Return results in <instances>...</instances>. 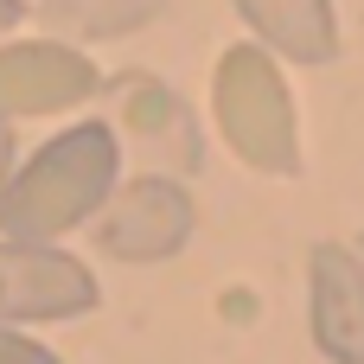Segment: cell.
I'll use <instances>...</instances> for the list:
<instances>
[{"mask_svg":"<svg viewBox=\"0 0 364 364\" xmlns=\"http://www.w3.org/2000/svg\"><path fill=\"white\" fill-rule=\"evenodd\" d=\"M122 186V134L115 122H70L32 160L13 166L0 192V237L6 243H58L115 198Z\"/></svg>","mask_w":364,"mask_h":364,"instance_id":"6da1fadb","label":"cell"},{"mask_svg":"<svg viewBox=\"0 0 364 364\" xmlns=\"http://www.w3.org/2000/svg\"><path fill=\"white\" fill-rule=\"evenodd\" d=\"M211 115L224 147L269 173V179H294L301 173V115H294V90L282 77V58L262 51L256 38L230 45L211 70Z\"/></svg>","mask_w":364,"mask_h":364,"instance_id":"7a4b0ae2","label":"cell"},{"mask_svg":"<svg viewBox=\"0 0 364 364\" xmlns=\"http://www.w3.org/2000/svg\"><path fill=\"white\" fill-rule=\"evenodd\" d=\"M192 192L166 173H141V179H122L115 198L96 211V250L115 256V262H166L192 243Z\"/></svg>","mask_w":364,"mask_h":364,"instance_id":"3957f363","label":"cell"},{"mask_svg":"<svg viewBox=\"0 0 364 364\" xmlns=\"http://www.w3.org/2000/svg\"><path fill=\"white\" fill-rule=\"evenodd\" d=\"M96 269L58 243H6L0 237V326H45L96 314Z\"/></svg>","mask_w":364,"mask_h":364,"instance_id":"277c9868","label":"cell"},{"mask_svg":"<svg viewBox=\"0 0 364 364\" xmlns=\"http://www.w3.org/2000/svg\"><path fill=\"white\" fill-rule=\"evenodd\" d=\"M102 90V70L83 45L64 38H13L0 45V122L19 115H64Z\"/></svg>","mask_w":364,"mask_h":364,"instance_id":"5b68a950","label":"cell"},{"mask_svg":"<svg viewBox=\"0 0 364 364\" xmlns=\"http://www.w3.org/2000/svg\"><path fill=\"white\" fill-rule=\"evenodd\" d=\"M307 333L326 364H364V256L314 243L307 256Z\"/></svg>","mask_w":364,"mask_h":364,"instance_id":"8992f818","label":"cell"},{"mask_svg":"<svg viewBox=\"0 0 364 364\" xmlns=\"http://www.w3.org/2000/svg\"><path fill=\"white\" fill-rule=\"evenodd\" d=\"M262 51L288 64H333L339 58V13L333 0H230Z\"/></svg>","mask_w":364,"mask_h":364,"instance_id":"52a82bcc","label":"cell"},{"mask_svg":"<svg viewBox=\"0 0 364 364\" xmlns=\"http://www.w3.org/2000/svg\"><path fill=\"white\" fill-rule=\"evenodd\" d=\"M128 141L147 154V173H186V166H198V128H192V115H186V102L166 90V83H154V77H128Z\"/></svg>","mask_w":364,"mask_h":364,"instance_id":"ba28073f","label":"cell"},{"mask_svg":"<svg viewBox=\"0 0 364 364\" xmlns=\"http://www.w3.org/2000/svg\"><path fill=\"white\" fill-rule=\"evenodd\" d=\"M166 13V0H45L38 19L51 26V38L77 45V38H122L141 32Z\"/></svg>","mask_w":364,"mask_h":364,"instance_id":"9c48e42d","label":"cell"},{"mask_svg":"<svg viewBox=\"0 0 364 364\" xmlns=\"http://www.w3.org/2000/svg\"><path fill=\"white\" fill-rule=\"evenodd\" d=\"M0 364H64L51 346H38V339H26L19 326H0Z\"/></svg>","mask_w":364,"mask_h":364,"instance_id":"30bf717a","label":"cell"},{"mask_svg":"<svg viewBox=\"0 0 364 364\" xmlns=\"http://www.w3.org/2000/svg\"><path fill=\"white\" fill-rule=\"evenodd\" d=\"M13 122H0V192H6V179H13Z\"/></svg>","mask_w":364,"mask_h":364,"instance_id":"8fae6325","label":"cell"},{"mask_svg":"<svg viewBox=\"0 0 364 364\" xmlns=\"http://www.w3.org/2000/svg\"><path fill=\"white\" fill-rule=\"evenodd\" d=\"M26 19V0H0V32H13Z\"/></svg>","mask_w":364,"mask_h":364,"instance_id":"7c38bea8","label":"cell"}]
</instances>
